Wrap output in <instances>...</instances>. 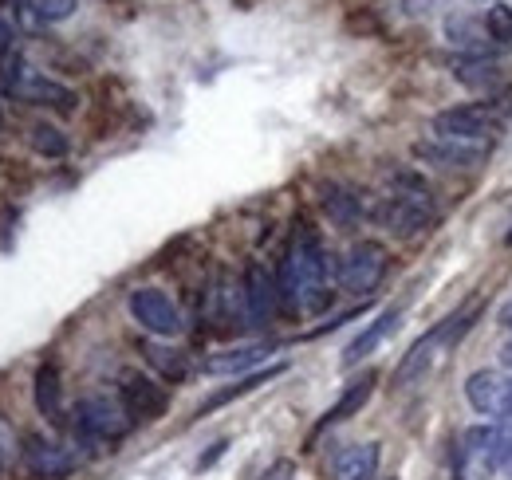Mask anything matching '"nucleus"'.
<instances>
[{
  "mask_svg": "<svg viewBox=\"0 0 512 480\" xmlns=\"http://www.w3.org/2000/svg\"><path fill=\"white\" fill-rule=\"evenodd\" d=\"M327 272H331V264H327L320 237L308 225H296V233H292L284 256H280V272H276V292H280L284 311H292V315L323 311L331 300Z\"/></svg>",
  "mask_w": 512,
  "mask_h": 480,
  "instance_id": "nucleus-1",
  "label": "nucleus"
},
{
  "mask_svg": "<svg viewBox=\"0 0 512 480\" xmlns=\"http://www.w3.org/2000/svg\"><path fill=\"white\" fill-rule=\"evenodd\" d=\"M134 425L123 406V398H107V394H95V398H83L75 406V433L83 441H95V445H111L119 437H127V429Z\"/></svg>",
  "mask_w": 512,
  "mask_h": 480,
  "instance_id": "nucleus-2",
  "label": "nucleus"
},
{
  "mask_svg": "<svg viewBox=\"0 0 512 480\" xmlns=\"http://www.w3.org/2000/svg\"><path fill=\"white\" fill-rule=\"evenodd\" d=\"M477 319V307H469L465 315H453V319H446V323H438L430 335H422L406 355H402V362H398V370H394V382L398 386H406V382H414V378H422L430 366H434V359H438V351L446 347V343H453L457 335H465L469 331V323Z\"/></svg>",
  "mask_w": 512,
  "mask_h": 480,
  "instance_id": "nucleus-3",
  "label": "nucleus"
},
{
  "mask_svg": "<svg viewBox=\"0 0 512 480\" xmlns=\"http://www.w3.org/2000/svg\"><path fill=\"white\" fill-rule=\"evenodd\" d=\"M386 264H390V260H386V248L379 244V240H359V244H351L347 256L339 260L335 280H339L343 292H351V296H367V292H375V288L383 284Z\"/></svg>",
  "mask_w": 512,
  "mask_h": 480,
  "instance_id": "nucleus-4",
  "label": "nucleus"
},
{
  "mask_svg": "<svg viewBox=\"0 0 512 480\" xmlns=\"http://www.w3.org/2000/svg\"><path fill=\"white\" fill-rule=\"evenodd\" d=\"M505 119L485 103H465L434 115V138H457V142H489L501 134Z\"/></svg>",
  "mask_w": 512,
  "mask_h": 480,
  "instance_id": "nucleus-5",
  "label": "nucleus"
},
{
  "mask_svg": "<svg viewBox=\"0 0 512 480\" xmlns=\"http://www.w3.org/2000/svg\"><path fill=\"white\" fill-rule=\"evenodd\" d=\"M127 307H130V315H134V323H138L142 331L158 335V339H174V335L186 331V319H182L178 303L170 300L162 288H134Z\"/></svg>",
  "mask_w": 512,
  "mask_h": 480,
  "instance_id": "nucleus-6",
  "label": "nucleus"
},
{
  "mask_svg": "<svg viewBox=\"0 0 512 480\" xmlns=\"http://www.w3.org/2000/svg\"><path fill=\"white\" fill-rule=\"evenodd\" d=\"M20 457H24L28 477L36 480H64L83 465V453L79 449H71L64 441H52V437H40V433L24 441Z\"/></svg>",
  "mask_w": 512,
  "mask_h": 480,
  "instance_id": "nucleus-7",
  "label": "nucleus"
},
{
  "mask_svg": "<svg viewBox=\"0 0 512 480\" xmlns=\"http://www.w3.org/2000/svg\"><path fill=\"white\" fill-rule=\"evenodd\" d=\"M4 83H8V95H16L20 103H32V107H56V111H75V95L60 87V83H52V79H44L40 71H28L24 63L16 60V71L8 67L4 71Z\"/></svg>",
  "mask_w": 512,
  "mask_h": 480,
  "instance_id": "nucleus-8",
  "label": "nucleus"
},
{
  "mask_svg": "<svg viewBox=\"0 0 512 480\" xmlns=\"http://www.w3.org/2000/svg\"><path fill=\"white\" fill-rule=\"evenodd\" d=\"M379 221L390 233L410 237V233H418V229H426L434 221V201L422 189H410V193L398 189L394 197H386V205L379 209Z\"/></svg>",
  "mask_w": 512,
  "mask_h": 480,
  "instance_id": "nucleus-9",
  "label": "nucleus"
},
{
  "mask_svg": "<svg viewBox=\"0 0 512 480\" xmlns=\"http://www.w3.org/2000/svg\"><path fill=\"white\" fill-rule=\"evenodd\" d=\"M119 398H123V406H127L130 421H154L166 414V406H170V394H166V386H158L150 374H142V370H127L123 378H119Z\"/></svg>",
  "mask_w": 512,
  "mask_h": 480,
  "instance_id": "nucleus-10",
  "label": "nucleus"
},
{
  "mask_svg": "<svg viewBox=\"0 0 512 480\" xmlns=\"http://www.w3.org/2000/svg\"><path fill=\"white\" fill-rule=\"evenodd\" d=\"M414 154L442 170H473L485 162L489 142H457V138H422L414 142Z\"/></svg>",
  "mask_w": 512,
  "mask_h": 480,
  "instance_id": "nucleus-11",
  "label": "nucleus"
},
{
  "mask_svg": "<svg viewBox=\"0 0 512 480\" xmlns=\"http://www.w3.org/2000/svg\"><path fill=\"white\" fill-rule=\"evenodd\" d=\"M241 292H245V319H249V327H268V319H272V311L280 303V292H276V280L268 276L264 264H249L245 268Z\"/></svg>",
  "mask_w": 512,
  "mask_h": 480,
  "instance_id": "nucleus-12",
  "label": "nucleus"
},
{
  "mask_svg": "<svg viewBox=\"0 0 512 480\" xmlns=\"http://www.w3.org/2000/svg\"><path fill=\"white\" fill-rule=\"evenodd\" d=\"M398 323H402V307H386L375 323H367V331H363V335H355V339H351V347L343 351V366H355V362H363L367 355H375L386 339L398 331Z\"/></svg>",
  "mask_w": 512,
  "mask_h": 480,
  "instance_id": "nucleus-13",
  "label": "nucleus"
},
{
  "mask_svg": "<svg viewBox=\"0 0 512 480\" xmlns=\"http://www.w3.org/2000/svg\"><path fill=\"white\" fill-rule=\"evenodd\" d=\"M276 347L272 343H245V347H233V351H221V355H209L201 362L205 374H245L260 362L268 359Z\"/></svg>",
  "mask_w": 512,
  "mask_h": 480,
  "instance_id": "nucleus-14",
  "label": "nucleus"
},
{
  "mask_svg": "<svg viewBox=\"0 0 512 480\" xmlns=\"http://www.w3.org/2000/svg\"><path fill=\"white\" fill-rule=\"evenodd\" d=\"M375 382H379V374H375V370H367L363 378H355V382L343 390V398H339V402H335V406L323 414V421L316 425V433H320V429H327V425H339V421L355 418V414H359V410L371 402V394H375Z\"/></svg>",
  "mask_w": 512,
  "mask_h": 480,
  "instance_id": "nucleus-15",
  "label": "nucleus"
},
{
  "mask_svg": "<svg viewBox=\"0 0 512 480\" xmlns=\"http://www.w3.org/2000/svg\"><path fill=\"white\" fill-rule=\"evenodd\" d=\"M288 366L284 362H276V366H264V370H256V374H245V378H237L233 386H225V390H217V394H209L201 406H197V418H205V414H213V410H221V406H229L233 398H245V394H253L256 386H264V382H272V378H280Z\"/></svg>",
  "mask_w": 512,
  "mask_h": 480,
  "instance_id": "nucleus-16",
  "label": "nucleus"
},
{
  "mask_svg": "<svg viewBox=\"0 0 512 480\" xmlns=\"http://www.w3.org/2000/svg\"><path fill=\"white\" fill-rule=\"evenodd\" d=\"M375 473H379V445L375 441L347 445L335 457V480H375Z\"/></svg>",
  "mask_w": 512,
  "mask_h": 480,
  "instance_id": "nucleus-17",
  "label": "nucleus"
},
{
  "mask_svg": "<svg viewBox=\"0 0 512 480\" xmlns=\"http://www.w3.org/2000/svg\"><path fill=\"white\" fill-rule=\"evenodd\" d=\"M36 410L48 421H64V382H60V366L44 362L36 370Z\"/></svg>",
  "mask_w": 512,
  "mask_h": 480,
  "instance_id": "nucleus-18",
  "label": "nucleus"
},
{
  "mask_svg": "<svg viewBox=\"0 0 512 480\" xmlns=\"http://www.w3.org/2000/svg\"><path fill=\"white\" fill-rule=\"evenodd\" d=\"M501 386H505L501 374L477 370V374H469V382H465V398H469V406H473L477 414L497 418V414H501Z\"/></svg>",
  "mask_w": 512,
  "mask_h": 480,
  "instance_id": "nucleus-19",
  "label": "nucleus"
},
{
  "mask_svg": "<svg viewBox=\"0 0 512 480\" xmlns=\"http://www.w3.org/2000/svg\"><path fill=\"white\" fill-rule=\"evenodd\" d=\"M446 32L453 44H461V48L473 52V56H485V52L497 48L493 36H489V28H485V20H473V16H449Z\"/></svg>",
  "mask_w": 512,
  "mask_h": 480,
  "instance_id": "nucleus-20",
  "label": "nucleus"
},
{
  "mask_svg": "<svg viewBox=\"0 0 512 480\" xmlns=\"http://www.w3.org/2000/svg\"><path fill=\"white\" fill-rule=\"evenodd\" d=\"M142 351H146V362H150V366H154L162 378H170V382L186 378V370H190V366H186V359H182L178 351H170V347H158V343H146Z\"/></svg>",
  "mask_w": 512,
  "mask_h": 480,
  "instance_id": "nucleus-21",
  "label": "nucleus"
},
{
  "mask_svg": "<svg viewBox=\"0 0 512 480\" xmlns=\"http://www.w3.org/2000/svg\"><path fill=\"white\" fill-rule=\"evenodd\" d=\"M28 134H32V150H36V154H44V158H64L67 154V138L56 130V126L36 122Z\"/></svg>",
  "mask_w": 512,
  "mask_h": 480,
  "instance_id": "nucleus-22",
  "label": "nucleus"
},
{
  "mask_svg": "<svg viewBox=\"0 0 512 480\" xmlns=\"http://www.w3.org/2000/svg\"><path fill=\"white\" fill-rule=\"evenodd\" d=\"M75 8H79V0H32L36 20H44V24H60Z\"/></svg>",
  "mask_w": 512,
  "mask_h": 480,
  "instance_id": "nucleus-23",
  "label": "nucleus"
},
{
  "mask_svg": "<svg viewBox=\"0 0 512 480\" xmlns=\"http://www.w3.org/2000/svg\"><path fill=\"white\" fill-rule=\"evenodd\" d=\"M457 79L469 87H497V67L489 63H457Z\"/></svg>",
  "mask_w": 512,
  "mask_h": 480,
  "instance_id": "nucleus-24",
  "label": "nucleus"
},
{
  "mask_svg": "<svg viewBox=\"0 0 512 480\" xmlns=\"http://www.w3.org/2000/svg\"><path fill=\"white\" fill-rule=\"evenodd\" d=\"M485 28H489L493 44H512V8H489Z\"/></svg>",
  "mask_w": 512,
  "mask_h": 480,
  "instance_id": "nucleus-25",
  "label": "nucleus"
},
{
  "mask_svg": "<svg viewBox=\"0 0 512 480\" xmlns=\"http://www.w3.org/2000/svg\"><path fill=\"white\" fill-rule=\"evenodd\" d=\"M323 205H327V213H331V217H339V221H351V217L359 213V201H355L351 193H331Z\"/></svg>",
  "mask_w": 512,
  "mask_h": 480,
  "instance_id": "nucleus-26",
  "label": "nucleus"
},
{
  "mask_svg": "<svg viewBox=\"0 0 512 480\" xmlns=\"http://www.w3.org/2000/svg\"><path fill=\"white\" fill-rule=\"evenodd\" d=\"M12 457H16V433H12V429L0 421V469H4Z\"/></svg>",
  "mask_w": 512,
  "mask_h": 480,
  "instance_id": "nucleus-27",
  "label": "nucleus"
},
{
  "mask_svg": "<svg viewBox=\"0 0 512 480\" xmlns=\"http://www.w3.org/2000/svg\"><path fill=\"white\" fill-rule=\"evenodd\" d=\"M264 480H296V465H292V461H276V465L264 473Z\"/></svg>",
  "mask_w": 512,
  "mask_h": 480,
  "instance_id": "nucleus-28",
  "label": "nucleus"
},
{
  "mask_svg": "<svg viewBox=\"0 0 512 480\" xmlns=\"http://www.w3.org/2000/svg\"><path fill=\"white\" fill-rule=\"evenodd\" d=\"M497 418H512V378H505V386H501V414Z\"/></svg>",
  "mask_w": 512,
  "mask_h": 480,
  "instance_id": "nucleus-29",
  "label": "nucleus"
},
{
  "mask_svg": "<svg viewBox=\"0 0 512 480\" xmlns=\"http://www.w3.org/2000/svg\"><path fill=\"white\" fill-rule=\"evenodd\" d=\"M221 449H225V441H217V445H213V453H205V457L197 461V469H209V465H213V461L221 457Z\"/></svg>",
  "mask_w": 512,
  "mask_h": 480,
  "instance_id": "nucleus-30",
  "label": "nucleus"
},
{
  "mask_svg": "<svg viewBox=\"0 0 512 480\" xmlns=\"http://www.w3.org/2000/svg\"><path fill=\"white\" fill-rule=\"evenodd\" d=\"M497 323H501L505 331H512V300L505 303V307H501V315H497Z\"/></svg>",
  "mask_w": 512,
  "mask_h": 480,
  "instance_id": "nucleus-31",
  "label": "nucleus"
},
{
  "mask_svg": "<svg viewBox=\"0 0 512 480\" xmlns=\"http://www.w3.org/2000/svg\"><path fill=\"white\" fill-rule=\"evenodd\" d=\"M8 40H12V28H8V24H4V16H0V52L8 48Z\"/></svg>",
  "mask_w": 512,
  "mask_h": 480,
  "instance_id": "nucleus-32",
  "label": "nucleus"
},
{
  "mask_svg": "<svg viewBox=\"0 0 512 480\" xmlns=\"http://www.w3.org/2000/svg\"><path fill=\"white\" fill-rule=\"evenodd\" d=\"M501 362H505V366H512V343H505V347H501Z\"/></svg>",
  "mask_w": 512,
  "mask_h": 480,
  "instance_id": "nucleus-33",
  "label": "nucleus"
},
{
  "mask_svg": "<svg viewBox=\"0 0 512 480\" xmlns=\"http://www.w3.org/2000/svg\"><path fill=\"white\" fill-rule=\"evenodd\" d=\"M505 473H509V477H512V457H509V465H505Z\"/></svg>",
  "mask_w": 512,
  "mask_h": 480,
  "instance_id": "nucleus-34",
  "label": "nucleus"
},
{
  "mask_svg": "<svg viewBox=\"0 0 512 480\" xmlns=\"http://www.w3.org/2000/svg\"><path fill=\"white\" fill-rule=\"evenodd\" d=\"M509 244H512V229H509Z\"/></svg>",
  "mask_w": 512,
  "mask_h": 480,
  "instance_id": "nucleus-35",
  "label": "nucleus"
}]
</instances>
